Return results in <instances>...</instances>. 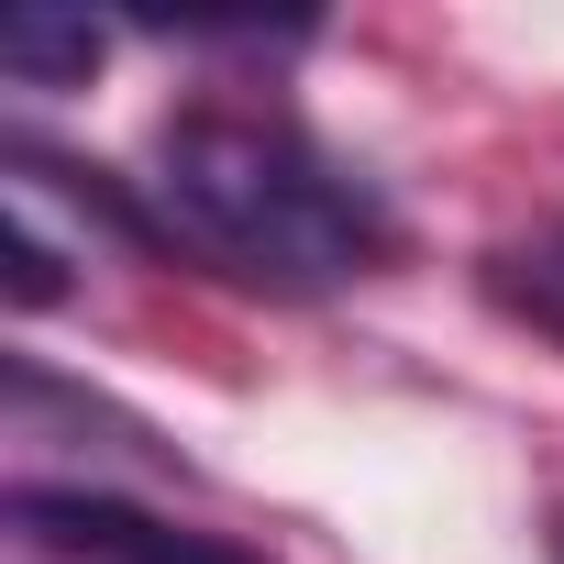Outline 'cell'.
Returning a JSON list of instances; mask_svg holds the SVG:
<instances>
[{
  "label": "cell",
  "mask_w": 564,
  "mask_h": 564,
  "mask_svg": "<svg viewBox=\"0 0 564 564\" xmlns=\"http://www.w3.org/2000/svg\"><path fill=\"white\" fill-rule=\"evenodd\" d=\"M531 300H542V322L564 333V221H553V243H542V265H531Z\"/></svg>",
  "instance_id": "cell-4"
},
{
  "label": "cell",
  "mask_w": 564,
  "mask_h": 564,
  "mask_svg": "<svg viewBox=\"0 0 564 564\" xmlns=\"http://www.w3.org/2000/svg\"><path fill=\"white\" fill-rule=\"evenodd\" d=\"M12 509H23V531H34L45 553H67V564H265V553H243V542H221V531L122 509V498H100V487H23Z\"/></svg>",
  "instance_id": "cell-2"
},
{
  "label": "cell",
  "mask_w": 564,
  "mask_h": 564,
  "mask_svg": "<svg viewBox=\"0 0 564 564\" xmlns=\"http://www.w3.org/2000/svg\"><path fill=\"white\" fill-rule=\"evenodd\" d=\"M155 210L177 243L221 254L232 276H265V289H344V276L388 265L399 221L388 199L311 144L289 111H243V100H199L155 133Z\"/></svg>",
  "instance_id": "cell-1"
},
{
  "label": "cell",
  "mask_w": 564,
  "mask_h": 564,
  "mask_svg": "<svg viewBox=\"0 0 564 564\" xmlns=\"http://www.w3.org/2000/svg\"><path fill=\"white\" fill-rule=\"evenodd\" d=\"M89 56H100L89 23H45V12L0 23V67H12V78H89Z\"/></svg>",
  "instance_id": "cell-3"
},
{
  "label": "cell",
  "mask_w": 564,
  "mask_h": 564,
  "mask_svg": "<svg viewBox=\"0 0 564 564\" xmlns=\"http://www.w3.org/2000/svg\"><path fill=\"white\" fill-rule=\"evenodd\" d=\"M553 553H564V531H553Z\"/></svg>",
  "instance_id": "cell-5"
}]
</instances>
